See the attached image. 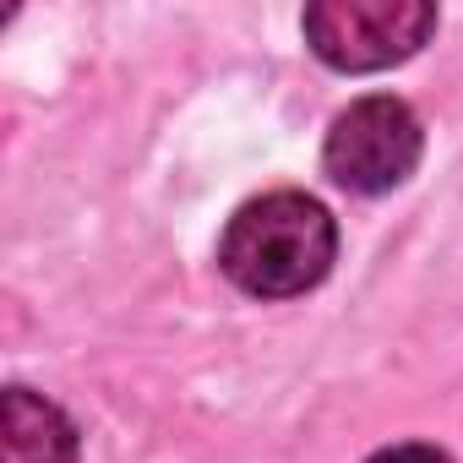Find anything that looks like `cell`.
<instances>
[{
  "label": "cell",
  "mask_w": 463,
  "mask_h": 463,
  "mask_svg": "<svg viewBox=\"0 0 463 463\" xmlns=\"http://www.w3.org/2000/svg\"><path fill=\"white\" fill-rule=\"evenodd\" d=\"M338 257V223L306 191H268L229 218L218 241V268L257 300H289L327 279Z\"/></svg>",
  "instance_id": "6da1fadb"
},
{
  "label": "cell",
  "mask_w": 463,
  "mask_h": 463,
  "mask_svg": "<svg viewBox=\"0 0 463 463\" xmlns=\"http://www.w3.org/2000/svg\"><path fill=\"white\" fill-rule=\"evenodd\" d=\"M436 33L425 0H317L306 6V44L333 71H387Z\"/></svg>",
  "instance_id": "7a4b0ae2"
},
{
  "label": "cell",
  "mask_w": 463,
  "mask_h": 463,
  "mask_svg": "<svg viewBox=\"0 0 463 463\" xmlns=\"http://www.w3.org/2000/svg\"><path fill=\"white\" fill-rule=\"evenodd\" d=\"M420 153H425L420 115L392 93H371V99H354L333 120L322 164L344 191L382 196V191H392V185H403L414 175Z\"/></svg>",
  "instance_id": "3957f363"
},
{
  "label": "cell",
  "mask_w": 463,
  "mask_h": 463,
  "mask_svg": "<svg viewBox=\"0 0 463 463\" xmlns=\"http://www.w3.org/2000/svg\"><path fill=\"white\" fill-rule=\"evenodd\" d=\"M0 452L6 463H77V425L61 403L33 387H6L0 398Z\"/></svg>",
  "instance_id": "277c9868"
},
{
  "label": "cell",
  "mask_w": 463,
  "mask_h": 463,
  "mask_svg": "<svg viewBox=\"0 0 463 463\" xmlns=\"http://www.w3.org/2000/svg\"><path fill=\"white\" fill-rule=\"evenodd\" d=\"M365 463H452L441 447H425V441H398V447H382L376 458H365Z\"/></svg>",
  "instance_id": "5b68a950"
}]
</instances>
